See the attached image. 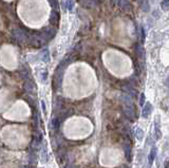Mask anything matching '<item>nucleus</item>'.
<instances>
[{"label": "nucleus", "instance_id": "nucleus-6", "mask_svg": "<svg viewBox=\"0 0 169 168\" xmlns=\"http://www.w3.org/2000/svg\"><path fill=\"white\" fill-rule=\"evenodd\" d=\"M123 90L131 97H136L137 95L136 89H134L133 86H131V85H124V86H123Z\"/></svg>", "mask_w": 169, "mask_h": 168}, {"label": "nucleus", "instance_id": "nucleus-9", "mask_svg": "<svg viewBox=\"0 0 169 168\" xmlns=\"http://www.w3.org/2000/svg\"><path fill=\"white\" fill-rule=\"evenodd\" d=\"M81 4L86 8H96L98 6L97 0H79Z\"/></svg>", "mask_w": 169, "mask_h": 168}, {"label": "nucleus", "instance_id": "nucleus-20", "mask_svg": "<svg viewBox=\"0 0 169 168\" xmlns=\"http://www.w3.org/2000/svg\"><path fill=\"white\" fill-rule=\"evenodd\" d=\"M65 6L68 11H72L74 9V0H66L65 1Z\"/></svg>", "mask_w": 169, "mask_h": 168}, {"label": "nucleus", "instance_id": "nucleus-12", "mask_svg": "<svg viewBox=\"0 0 169 168\" xmlns=\"http://www.w3.org/2000/svg\"><path fill=\"white\" fill-rule=\"evenodd\" d=\"M156 153H158V148H156L155 146H152L150 152H149V155H148V163H149V165H151L152 163H153V161L155 160Z\"/></svg>", "mask_w": 169, "mask_h": 168}, {"label": "nucleus", "instance_id": "nucleus-15", "mask_svg": "<svg viewBox=\"0 0 169 168\" xmlns=\"http://www.w3.org/2000/svg\"><path fill=\"white\" fill-rule=\"evenodd\" d=\"M40 58L45 62H50V51L48 49H43L41 52H40Z\"/></svg>", "mask_w": 169, "mask_h": 168}, {"label": "nucleus", "instance_id": "nucleus-14", "mask_svg": "<svg viewBox=\"0 0 169 168\" xmlns=\"http://www.w3.org/2000/svg\"><path fill=\"white\" fill-rule=\"evenodd\" d=\"M62 123V118H60V116H58V118H54L52 120V122H51V125H52L53 129H55V130H58L60 125H61Z\"/></svg>", "mask_w": 169, "mask_h": 168}, {"label": "nucleus", "instance_id": "nucleus-17", "mask_svg": "<svg viewBox=\"0 0 169 168\" xmlns=\"http://www.w3.org/2000/svg\"><path fill=\"white\" fill-rule=\"evenodd\" d=\"M20 75L22 78L26 79H30V71H29L26 68H21L20 69Z\"/></svg>", "mask_w": 169, "mask_h": 168}, {"label": "nucleus", "instance_id": "nucleus-26", "mask_svg": "<svg viewBox=\"0 0 169 168\" xmlns=\"http://www.w3.org/2000/svg\"><path fill=\"white\" fill-rule=\"evenodd\" d=\"M167 82H168V85H169V78H168V80H167ZM169 87V86H168Z\"/></svg>", "mask_w": 169, "mask_h": 168}, {"label": "nucleus", "instance_id": "nucleus-7", "mask_svg": "<svg viewBox=\"0 0 169 168\" xmlns=\"http://www.w3.org/2000/svg\"><path fill=\"white\" fill-rule=\"evenodd\" d=\"M144 105L145 106L143 108V111H142V116L145 118H147L151 114V112L153 111V107H152V105L150 103H146Z\"/></svg>", "mask_w": 169, "mask_h": 168}, {"label": "nucleus", "instance_id": "nucleus-8", "mask_svg": "<svg viewBox=\"0 0 169 168\" xmlns=\"http://www.w3.org/2000/svg\"><path fill=\"white\" fill-rule=\"evenodd\" d=\"M25 90L26 92H28L29 94H34V93H35L36 88H35V85H34V82H32V80H30V79H26V80Z\"/></svg>", "mask_w": 169, "mask_h": 168}, {"label": "nucleus", "instance_id": "nucleus-1", "mask_svg": "<svg viewBox=\"0 0 169 168\" xmlns=\"http://www.w3.org/2000/svg\"><path fill=\"white\" fill-rule=\"evenodd\" d=\"M28 42L30 45H33L34 47H40V46L45 45V42H47V40L42 37L41 33H33V34H29V38H28Z\"/></svg>", "mask_w": 169, "mask_h": 168}, {"label": "nucleus", "instance_id": "nucleus-2", "mask_svg": "<svg viewBox=\"0 0 169 168\" xmlns=\"http://www.w3.org/2000/svg\"><path fill=\"white\" fill-rule=\"evenodd\" d=\"M13 37L20 43H26L28 42V38H29V34L26 32V30L25 29H19L16 28L13 30Z\"/></svg>", "mask_w": 169, "mask_h": 168}, {"label": "nucleus", "instance_id": "nucleus-23", "mask_svg": "<svg viewBox=\"0 0 169 168\" xmlns=\"http://www.w3.org/2000/svg\"><path fill=\"white\" fill-rule=\"evenodd\" d=\"M144 104H145V94L142 93L141 94V99H140V105L144 106Z\"/></svg>", "mask_w": 169, "mask_h": 168}, {"label": "nucleus", "instance_id": "nucleus-24", "mask_svg": "<svg viewBox=\"0 0 169 168\" xmlns=\"http://www.w3.org/2000/svg\"><path fill=\"white\" fill-rule=\"evenodd\" d=\"M47 76H48V74H47V71H43L42 72V75H41V77H42V82H45V79H47Z\"/></svg>", "mask_w": 169, "mask_h": 168}, {"label": "nucleus", "instance_id": "nucleus-19", "mask_svg": "<svg viewBox=\"0 0 169 168\" xmlns=\"http://www.w3.org/2000/svg\"><path fill=\"white\" fill-rule=\"evenodd\" d=\"M49 3L54 11H59V3L58 0H49Z\"/></svg>", "mask_w": 169, "mask_h": 168}, {"label": "nucleus", "instance_id": "nucleus-3", "mask_svg": "<svg viewBox=\"0 0 169 168\" xmlns=\"http://www.w3.org/2000/svg\"><path fill=\"white\" fill-rule=\"evenodd\" d=\"M40 33H41L42 37L45 38L47 41L52 40L53 38L55 37V35H56V31H55L53 28H51V26H47V28H45Z\"/></svg>", "mask_w": 169, "mask_h": 168}, {"label": "nucleus", "instance_id": "nucleus-4", "mask_svg": "<svg viewBox=\"0 0 169 168\" xmlns=\"http://www.w3.org/2000/svg\"><path fill=\"white\" fill-rule=\"evenodd\" d=\"M124 113L130 121L135 120V111L133 105H124Z\"/></svg>", "mask_w": 169, "mask_h": 168}, {"label": "nucleus", "instance_id": "nucleus-22", "mask_svg": "<svg viewBox=\"0 0 169 168\" xmlns=\"http://www.w3.org/2000/svg\"><path fill=\"white\" fill-rule=\"evenodd\" d=\"M141 36H142V42H144V41H145V37H146V35H145V30H144L143 26H142V28H141Z\"/></svg>", "mask_w": 169, "mask_h": 168}, {"label": "nucleus", "instance_id": "nucleus-18", "mask_svg": "<svg viewBox=\"0 0 169 168\" xmlns=\"http://www.w3.org/2000/svg\"><path fill=\"white\" fill-rule=\"evenodd\" d=\"M135 138H137L139 141H142L143 140V138H144V132H143V130H142L140 127H136V129H135Z\"/></svg>", "mask_w": 169, "mask_h": 168}, {"label": "nucleus", "instance_id": "nucleus-16", "mask_svg": "<svg viewBox=\"0 0 169 168\" xmlns=\"http://www.w3.org/2000/svg\"><path fill=\"white\" fill-rule=\"evenodd\" d=\"M117 4H118V6H120L122 10H124V11H128V10L130 9V3L128 0H118Z\"/></svg>", "mask_w": 169, "mask_h": 168}, {"label": "nucleus", "instance_id": "nucleus-5", "mask_svg": "<svg viewBox=\"0 0 169 168\" xmlns=\"http://www.w3.org/2000/svg\"><path fill=\"white\" fill-rule=\"evenodd\" d=\"M49 20H50V23L52 24V26H59V20H60V16L58 14V11H54V10H53V11L51 12V14H50Z\"/></svg>", "mask_w": 169, "mask_h": 168}, {"label": "nucleus", "instance_id": "nucleus-10", "mask_svg": "<svg viewBox=\"0 0 169 168\" xmlns=\"http://www.w3.org/2000/svg\"><path fill=\"white\" fill-rule=\"evenodd\" d=\"M154 130H155V136H156V138H161V136H162V132H161V124H160V116L159 115H156L155 116V121H154Z\"/></svg>", "mask_w": 169, "mask_h": 168}, {"label": "nucleus", "instance_id": "nucleus-25", "mask_svg": "<svg viewBox=\"0 0 169 168\" xmlns=\"http://www.w3.org/2000/svg\"><path fill=\"white\" fill-rule=\"evenodd\" d=\"M41 106H42V111L43 113H45V102L41 101Z\"/></svg>", "mask_w": 169, "mask_h": 168}, {"label": "nucleus", "instance_id": "nucleus-11", "mask_svg": "<svg viewBox=\"0 0 169 168\" xmlns=\"http://www.w3.org/2000/svg\"><path fill=\"white\" fill-rule=\"evenodd\" d=\"M124 150H125V155H126V159L128 162H131L132 161V151H131V146L129 143H125L124 144Z\"/></svg>", "mask_w": 169, "mask_h": 168}, {"label": "nucleus", "instance_id": "nucleus-13", "mask_svg": "<svg viewBox=\"0 0 169 168\" xmlns=\"http://www.w3.org/2000/svg\"><path fill=\"white\" fill-rule=\"evenodd\" d=\"M135 53H136V55L139 56L141 59H144L145 50H144L143 46H142L141 43H136V45H135Z\"/></svg>", "mask_w": 169, "mask_h": 168}, {"label": "nucleus", "instance_id": "nucleus-21", "mask_svg": "<svg viewBox=\"0 0 169 168\" xmlns=\"http://www.w3.org/2000/svg\"><path fill=\"white\" fill-rule=\"evenodd\" d=\"M161 6L164 11H168L169 9V0H162L161 1Z\"/></svg>", "mask_w": 169, "mask_h": 168}]
</instances>
